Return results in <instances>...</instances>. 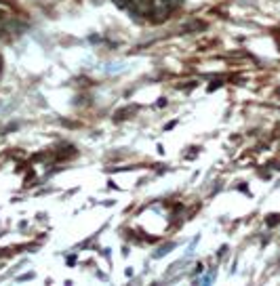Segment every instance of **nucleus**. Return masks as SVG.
<instances>
[{
    "label": "nucleus",
    "instance_id": "nucleus-2",
    "mask_svg": "<svg viewBox=\"0 0 280 286\" xmlns=\"http://www.w3.org/2000/svg\"><path fill=\"white\" fill-rule=\"evenodd\" d=\"M129 3H131V0H114V5L120 7V9H126V7H129Z\"/></svg>",
    "mask_w": 280,
    "mask_h": 286
},
{
    "label": "nucleus",
    "instance_id": "nucleus-1",
    "mask_svg": "<svg viewBox=\"0 0 280 286\" xmlns=\"http://www.w3.org/2000/svg\"><path fill=\"white\" fill-rule=\"evenodd\" d=\"M9 13H11V9H9L5 3H0V19H3L5 15H9Z\"/></svg>",
    "mask_w": 280,
    "mask_h": 286
}]
</instances>
